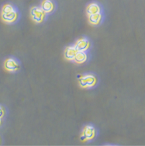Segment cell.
<instances>
[{"mask_svg":"<svg viewBox=\"0 0 145 146\" xmlns=\"http://www.w3.org/2000/svg\"><path fill=\"white\" fill-rule=\"evenodd\" d=\"M2 18L6 23H13L17 20V13L13 6L10 4H6L3 6Z\"/></svg>","mask_w":145,"mask_h":146,"instance_id":"1","label":"cell"},{"mask_svg":"<svg viewBox=\"0 0 145 146\" xmlns=\"http://www.w3.org/2000/svg\"><path fill=\"white\" fill-rule=\"evenodd\" d=\"M78 82L81 87L91 88L93 87L96 83V78L93 75H85L81 77Z\"/></svg>","mask_w":145,"mask_h":146,"instance_id":"2","label":"cell"},{"mask_svg":"<svg viewBox=\"0 0 145 146\" xmlns=\"http://www.w3.org/2000/svg\"><path fill=\"white\" fill-rule=\"evenodd\" d=\"M45 13L41 7H34L30 11V15L34 22L41 23L45 18Z\"/></svg>","mask_w":145,"mask_h":146,"instance_id":"3","label":"cell"},{"mask_svg":"<svg viewBox=\"0 0 145 146\" xmlns=\"http://www.w3.org/2000/svg\"><path fill=\"white\" fill-rule=\"evenodd\" d=\"M95 129L92 126L88 125L86 126L83 130L82 132V136H81V139L85 141H89L92 140V138L95 136Z\"/></svg>","mask_w":145,"mask_h":146,"instance_id":"4","label":"cell"},{"mask_svg":"<svg viewBox=\"0 0 145 146\" xmlns=\"http://www.w3.org/2000/svg\"><path fill=\"white\" fill-rule=\"evenodd\" d=\"M4 67L9 72H16L19 69L20 65L15 59L8 58L4 63Z\"/></svg>","mask_w":145,"mask_h":146,"instance_id":"5","label":"cell"},{"mask_svg":"<svg viewBox=\"0 0 145 146\" xmlns=\"http://www.w3.org/2000/svg\"><path fill=\"white\" fill-rule=\"evenodd\" d=\"M75 47L78 51H83V52H85L89 48V42L85 38H81V39L78 40V41L75 43Z\"/></svg>","mask_w":145,"mask_h":146,"instance_id":"6","label":"cell"},{"mask_svg":"<svg viewBox=\"0 0 145 146\" xmlns=\"http://www.w3.org/2000/svg\"><path fill=\"white\" fill-rule=\"evenodd\" d=\"M78 53V51L76 48L74 46V47H68V48H66L65 50V52H64V57L65 58L68 59V60H74L75 58L76 54Z\"/></svg>","mask_w":145,"mask_h":146,"instance_id":"7","label":"cell"},{"mask_svg":"<svg viewBox=\"0 0 145 146\" xmlns=\"http://www.w3.org/2000/svg\"><path fill=\"white\" fill-rule=\"evenodd\" d=\"M87 14L90 16V15L96 14V13H100L101 9L100 6L98 5L97 3H91L89 4L86 9Z\"/></svg>","mask_w":145,"mask_h":146,"instance_id":"8","label":"cell"},{"mask_svg":"<svg viewBox=\"0 0 145 146\" xmlns=\"http://www.w3.org/2000/svg\"><path fill=\"white\" fill-rule=\"evenodd\" d=\"M41 8L46 13H50L54 10V6L51 0H44L41 4Z\"/></svg>","mask_w":145,"mask_h":146,"instance_id":"9","label":"cell"},{"mask_svg":"<svg viewBox=\"0 0 145 146\" xmlns=\"http://www.w3.org/2000/svg\"><path fill=\"white\" fill-rule=\"evenodd\" d=\"M87 60V55L86 54L83 52V51H78V53L76 54L75 58L74 59V61L76 63L78 64H81Z\"/></svg>","mask_w":145,"mask_h":146,"instance_id":"10","label":"cell"},{"mask_svg":"<svg viewBox=\"0 0 145 146\" xmlns=\"http://www.w3.org/2000/svg\"><path fill=\"white\" fill-rule=\"evenodd\" d=\"M101 19H102V16H101L100 13H96V14L89 16V20L90 23L92 24V25L99 24L100 23Z\"/></svg>","mask_w":145,"mask_h":146,"instance_id":"11","label":"cell"},{"mask_svg":"<svg viewBox=\"0 0 145 146\" xmlns=\"http://www.w3.org/2000/svg\"><path fill=\"white\" fill-rule=\"evenodd\" d=\"M3 115H4V110H3V109L2 107H0V117H3Z\"/></svg>","mask_w":145,"mask_h":146,"instance_id":"12","label":"cell"},{"mask_svg":"<svg viewBox=\"0 0 145 146\" xmlns=\"http://www.w3.org/2000/svg\"><path fill=\"white\" fill-rule=\"evenodd\" d=\"M0 124H1V117H0Z\"/></svg>","mask_w":145,"mask_h":146,"instance_id":"13","label":"cell"}]
</instances>
